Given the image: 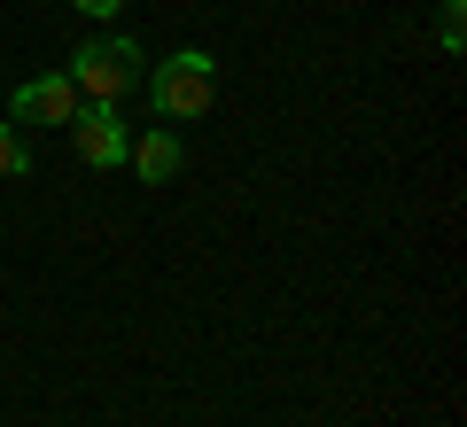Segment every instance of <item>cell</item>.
I'll use <instances>...</instances> for the list:
<instances>
[{"label":"cell","mask_w":467,"mask_h":427,"mask_svg":"<svg viewBox=\"0 0 467 427\" xmlns=\"http://www.w3.org/2000/svg\"><path fill=\"white\" fill-rule=\"evenodd\" d=\"M149 109L164 117V125H187V117H202L218 101V55H202V47H180L171 63H149Z\"/></svg>","instance_id":"1"},{"label":"cell","mask_w":467,"mask_h":427,"mask_svg":"<svg viewBox=\"0 0 467 427\" xmlns=\"http://www.w3.org/2000/svg\"><path fill=\"white\" fill-rule=\"evenodd\" d=\"M70 86H78V101H125L140 78H149V55L133 47V39H86L78 55H70V70H63Z\"/></svg>","instance_id":"2"},{"label":"cell","mask_w":467,"mask_h":427,"mask_svg":"<svg viewBox=\"0 0 467 427\" xmlns=\"http://www.w3.org/2000/svg\"><path fill=\"white\" fill-rule=\"evenodd\" d=\"M70 148H78L86 171H117L125 148H133V125L117 117V101H78V117H70Z\"/></svg>","instance_id":"3"},{"label":"cell","mask_w":467,"mask_h":427,"mask_svg":"<svg viewBox=\"0 0 467 427\" xmlns=\"http://www.w3.org/2000/svg\"><path fill=\"white\" fill-rule=\"evenodd\" d=\"M8 117H16V125H70V117H78V86H70L63 70L24 78L16 94H8Z\"/></svg>","instance_id":"4"},{"label":"cell","mask_w":467,"mask_h":427,"mask_svg":"<svg viewBox=\"0 0 467 427\" xmlns=\"http://www.w3.org/2000/svg\"><path fill=\"white\" fill-rule=\"evenodd\" d=\"M125 164L140 171V187H171L180 164H187V148H180V132H171V125H149L133 148H125Z\"/></svg>","instance_id":"5"},{"label":"cell","mask_w":467,"mask_h":427,"mask_svg":"<svg viewBox=\"0 0 467 427\" xmlns=\"http://www.w3.org/2000/svg\"><path fill=\"white\" fill-rule=\"evenodd\" d=\"M32 171V140H24V125H0V179H24Z\"/></svg>","instance_id":"6"},{"label":"cell","mask_w":467,"mask_h":427,"mask_svg":"<svg viewBox=\"0 0 467 427\" xmlns=\"http://www.w3.org/2000/svg\"><path fill=\"white\" fill-rule=\"evenodd\" d=\"M436 39H444V55H460V39H467V24H460V0H444V24H436Z\"/></svg>","instance_id":"7"},{"label":"cell","mask_w":467,"mask_h":427,"mask_svg":"<svg viewBox=\"0 0 467 427\" xmlns=\"http://www.w3.org/2000/svg\"><path fill=\"white\" fill-rule=\"evenodd\" d=\"M70 8H78V16H117L125 0H70Z\"/></svg>","instance_id":"8"}]
</instances>
